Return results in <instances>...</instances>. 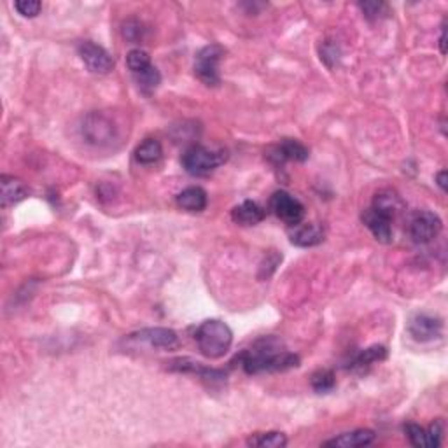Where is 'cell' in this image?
I'll return each instance as SVG.
<instances>
[{
	"label": "cell",
	"mask_w": 448,
	"mask_h": 448,
	"mask_svg": "<svg viewBox=\"0 0 448 448\" xmlns=\"http://www.w3.org/2000/svg\"><path fill=\"white\" fill-rule=\"evenodd\" d=\"M243 372L249 375L285 372L300 366V357L296 354L282 350V342L275 336H265L258 340L249 350L240 355Z\"/></svg>",
	"instance_id": "cell-1"
},
{
	"label": "cell",
	"mask_w": 448,
	"mask_h": 448,
	"mask_svg": "<svg viewBox=\"0 0 448 448\" xmlns=\"http://www.w3.org/2000/svg\"><path fill=\"white\" fill-rule=\"evenodd\" d=\"M195 340L202 355L208 359H221L233 343V331L223 320L208 319L196 327Z\"/></svg>",
	"instance_id": "cell-2"
},
{
	"label": "cell",
	"mask_w": 448,
	"mask_h": 448,
	"mask_svg": "<svg viewBox=\"0 0 448 448\" xmlns=\"http://www.w3.org/2000/svg\"><path fill=\"white\" fill-rule=\"evenodd\" d=\"M226 160H228L226 151L223 149L214 151L205 148V146H191V148L184 151L183 158H180L183 167L186 168V172L198 177L214 172V170L221 167Z\"/></svg>",
	"instance_id": "cell-3"
},
{
	"label": "cell",
	"mask_w": 448,
	"mask_h": 448,
	"mask_svg": "<svg viewBox=\"0 0 448 448\" xmlns=\"http://www.w3.org/2000/svg\"><path fill=\"white\" fill-rule=\"evenodd\" d=\"M84 141L91 146H109L116 138V126L103 112H90L81 126Z\"/></svg>",
	"instance_id": "cell-4"
},
{
	"label": "cell",
	"mask_w": 448,
	"mask_h": 448,
	"mask_svg": "<svg viewBox=\"0 0 448 448\" xmlns=\"http://www.w3.org/2000/svg\"><path fill=\"white\" fill-rule=\"evenodd\" d=\"M224 55V49L219 44L205 46L200 49L195 60V76L207 86H218L221 83L219 77V60Z\"/></svg>",
	"instance_id": "cell-5"
},
{
	"label": "cell",
	"mask_w": 448,
	"mask_h": 448,
	"mask_svg": "<svg viewBox=\"0 0 448 448\" xmlns=\"http://www.w3.org/2000/svg\"><path fill=\"white\" fill-rule=\"evenodd\" d=\"M443 223L438 214L429 210H419L410 219V237L415 243L426 245L442 233Z\"/></svg>",
	"instance_id": "cell-6"
},
{
	"label": "cell",
	"mask_w": 448,
	"mask_h": 448,
	"mask_svg": "<svg viewBox=\"0 0 448 448\" xmlns=\"http://www.w3.org/2000/svg\"><path fill=\"white\" fill-rule=\"evenodd\" d=\"M270 207H272L273 214L284 221L289 226H296L303 221L305 218V207L298 198L289 195L287 191H277L273 193L272 200H270Z\"/></svg>",
	"instance_id": "cell-7"
},
{
	"label": "cell",
	"mask_w": 448,
	"mask_h": 448,
	"mask_svg": "<svg viewBox=\"0 0 448 448\" xmlns=\"http://www.w3.org/2000/svg\"><path fill=\"white\" fill-rule=\"evenodd\" d=\"M77 51H79L81 60L84 61L88 71L93 72V74H109L114 68V58L111 56V53L102 46L95 44V42H81Z\"/></svg>",
	"instance_id": "cell-8"
},
{
	"label": "cell",
	"mask_w": 448,
	"mask_h": 448,
	"mask_svg": "<svg viewBox=\"0 0 448 448\" xmlns=\"http://www.w3.org/2000/svg\"><path fill=\"white\" fill-rule=\"evenodd\" d=\"M131 338H137L141 342H146L154 349L173 350L179 347V335L168 327H146L138 333L131 335Z\"/></svg>",
	"instance_id": "cell-9"
},
{
	"label": "cell",
	"mask_w": 448,
	"mask_h": 448,
	"mask_svg": "<svg viewBox=\"0 0 448 448\" xmlns=\"http://www.w3.org/2000/svg\"><path fill=\"white\" fill-rule=\"evenodd\" d=\"M410 335L417 342H431V340L438 338L442 335L443 324L438 317H432V315L419 314L410 320Z\"/></svg>",
	"instance_id": "cell-10"
},
{
	"label": "cell",
	"mask_w": 448,
	"mask_h": 448,
	"mask_svg": "<svg viewBox=\"0 0 448 448\" xmlns=\"http://www.w3.org/2000/svg\"><path fill=\"white\" fill-rule=\"evenodd\" d=\"M362 223L365 226L372 231V235L382 243H391L392 242V219L387 215L380 214L378 210L370 207L368 210L362 212Z\"/></svg>",
	"instance_id": "cell-11"
},
{
	"label": "cell",
	"mask_w": 448,
	"mask_h": 448,
	"mask_svg": "<svg viewBox=\"0 0 448 448\" xmlns=\"http://www.w3.org/2000/svg\"><path fill=\"white\" fill-rule=\"evenodd\" d=\"M268 158L272 161H275L277 165L285 163V161H307L308 149L298 141L285 138V141H282L279 146H275V148L272 149Z\"/></svg>",
	"instance_id": "cell-12"
},
{
	"label": "cell",
	"mask_w": 448,
	"mask_h": 448,
	"mask_svg": "<svg viewBox=\"0 0 448 448\" xmlns=\"http://www.w3.org/2000/svg\"><path fill=\"white\" fill-rule=\"evenodd\" d=\"M29 189H26L25 183L19 180L14 175H2L0 177V203L4 208L16 205L21 200L26 198Z\"/></svg>",
	"instance_id": "cell-13"
},
{
	"label": "cell",
	"mask_w": 448,
	"mask_h": 448,
	"mask_svg": "<svg viewBox=\"0 0 448 448\" xmlns=\"http://www.w3.org/2000/svg\"><path fill=\"white\" fill-rule=\"evenodd\" d=\"M377 438L375 431L372 429H357L352 432H343L333 439L324 442V447H336V448H361L372 445Z\"/></svg>",
	"instance_id": "cell-14"
},
{
	"label": "cell",
	"mask_w": 448,
	"mask_h": 448,
	"mask_svg": "<svg viewBox=\"0 0 448 448\" xmlns=\"http://www.w3.org/2000/svg\"><path fill=\"white\" fill-rule=\"evenodd\" d=\"M324 240V231L317 224H296L291 233V242L298 247H314Z\"/></svg>",
	"instance_id": "cell-15"
},
{
	"label": "cell",
	"mask_w": 448,
	"mask_h": 448,
	"mask_svg": "<svg viewBox=\"0 0 448 448\" xmlns=\"http://www.w3.org/2000/svg\"><path fill=\"white\" fill-rule=\"evenodd\" d=\"M231 219L237 224H242V226H254V224L265 219V210L253 200H245L231 210Z\"/></svg>",
	"instance_id": "cell-16"
},
{
	"label": "cell",
	"mask_w": 448,
	"mask_h": 448,
	"mask_svg": "<svg viewBox=\"0 0 448 448\" xmlns=\"http://www.w3.org/2000/svg\"><path fill=\"white\" fill-rule=\"evenodd\" d=\"M170 370L184 372V373H196L202 378H208V380H224V378H226V373L221 372V370L207 368V366L200 365V362H195L189 357L175 359V361L172 362V366H170Z\"/></svg>",
	"instance_id": "cell-17"
},
{
	"label": "cell",
	"mask_w": 448,
	"mask_h": 448,
	"mask_svg": "<svg viewBox=\"0 0 448 448\" xmlns=\"http://www.w3.org/2000/svg\"><path fill=\"white\" fill-rule=\"evenodd\" d=\"M372 208L378 210L380 214L387 215V218L394 219L401 210H403V200L391 191V189H384V191H378L373 198Z\"/></svg>",
	"instance_id": "cell-18"
},
{
	"label": "cell",
	"mask_w": 448,
	"mask_h": 448,
	"mask_svg": "<svg viewBox=\"0 0 448 448\" xmlns=\"http://www.w3.org/2000/svg\"><path fill=\"white\" fill-rule=\"evenodd\" d=\"M177 203L183 207L184 210L189 212H202L207 207V193L202 188L191 186L186 188L177 195Z\"/></svg>",
	"instance_id": "cell-19"
},
{
	"label": "cell",
	"mask_w": 448,
	"mask_h": 448,
	"mask_svg": "<svg viewBox=\"0 0 448 448\" xmlns=\"http://www.w3.org/2000/svg\"><path fill=\"white\" fill-rule=\"evenodd\" d=\"M163 156V148L158 141L154 138H148L146 142H142L137 149H135V160L141 165H154L161 160Z\"/></svg>",
	"instance_id": "cell-20"
},
{
	"label": "cell",
	"mask_w": 448,
	"mask_h": 448,
	"mask_svg": "<svg viewBox=\"0 0 448 448\" xmlns=\"http://www.w3.org/2000/svg\"><path fill=\"white\" fill-rule=\"evenodd\" d=\"M247 445L254 448H284L287 445V438H285V434L277 431L256 432V434L247 438Z\"/></svg>",
	"instance_id": "cell-21"
},
{
	"label": "cell",
	"mask_w": 448,
	"mask_h": 448,
	"mask_svg": "<svg viewBox=\"0 0 448 448\" xmlns=\"http://www.w3.org/2000/svg\"><path fill=\"white\" fill-rule=\"evenodd\" d=\"M385 357H387V349L382 345H373L370 349L361 350V352L355 355L354 361L350 362V368H368L373 362L384 361Z\"/></svg>",
	"instance_id": "cell-22"
},
{
	"label": "cell",
	"mask_w": 448,
	"mask_h": 448,
	"mask_svg": "<svg viewBox=\"0 0 448 448\" xmlns=\"http://www.w3.org/2000/svg\"><path fill=\"white\" fill-rule=\"evenodd\" d=\"M151 56L144 49H131V51L126 55V67L131 72V76H137L141 72H144L146 68L151 67Z\"/></svg>",
	"instance_id": "cell-23"
},
{
	"label": "cell",
	"mask_w": 448,
	"mask_h": 448,
	"mask_svg": "<svg viewBox=\"0 0 448 448\" xmlns=\"http://www.w3.org/2000/svg\"><path fill=\"white\" fill-rule=\"evenodd\" d=\"M312 389H314L315 392H330L333 391L335 385H336V380H335V373L330 372V370H322V372H317L312 375Z\"/></svg>",
	"instance_id": "cell-24"
},
{
	"label": "cell",
	"mask_w": 448,
	"mask_h": 448,
	"mask_svg": "<svg viewBox=\"0 0 448 448\" xmlns=\"http://www.w3.org/2000/svg\"><path fill=\"white\" fill-rule=\"evenodd\" d=\"M133 77H135V81H137L138 86L146 91L154 90V88H158V84L161 83V74L154 65H151V67L146 68L144 72H141V74H137Z\"/></svg>",
	"instance_id": "cell-25"
},
{
	"label": "cell",
	"mask_w": 448,
	"mask_h": 448,
	"mask_svg": "<svg viewBox=\"0 0 448 448\" xmlns=\"http://www.w3.org/2000/svg\"><path fill=\"white\" fill-rule=\"evenodd\" d=\"M404 432H407L408 439L413 447L419 448H427V438H426V429H422L417 424H404Z\"/></svg>",
	"instance_id": "cell-26"
},
{
	"label": "cell",
	"mask_w": 448,
	"mask_h": 448,
	"mask_svg": "<svg viewBox=\"0 0 448 448\" xmlns=\"http://www.w3.org/2000/svg\"><path fill=\"white\" fill-rule=\"evenodd\" d=\"M320 60L327 65V67H335L340 60V48L335 44V42L326 41L322 46H320Z\"/></svg>",
	"instance_id": "cell-27"
},
{
	"label": "cell",
	"mask_w": 448,
	"mask_h": 448,
	"mask_svg": "<svg viewBox=\"0 0 448 448\" xmlns=\"http://www.w3.org/2000/svg\"><path fill=\"white\" fill-rule=\"evenodd\" d=\"M14 9L23 18H36L41 13L42 4L39 0H18V2H14Z\"/></svg>",
	"instance_id": "cell-28"
},
{
	"label": "cell",
	"mask_w": 448,
	"mask_h": 448,
	"mask_svg": "<svg viewBox=\"0 0 448 448\" xmlns=\"http://www.w3.org/2000/svg\"><path fill=\"white\" fill-rule=\"evenodd\" d=\"M442 436H443V424L439 422V420H436L434 424H431L429 429L426 431L427 448H436L442 445Z\"/></svg>",
	"instance_id": "cell-29"
},
{
	"label": "cell",
	"mask_w": 448,
	"mask_h": 448,
	"mask_svg": "<svg viewBox=\"0 0 448 448\" xmlns=\"http://www.w3.org/2000/svg\"><path fill=\"white\" fill-rule=\"evenodd\" d=\"M361 9L368 19H377V18H380L382 13H384L385 4L384 2H365V4H361Z\"/></svg>",
	"instance_id": "cell-30"
},
{
	"label": "cell",
	"mask_w": 448,
	"mask_h": 448,
	"mask_svg": "<svg viewBox=\"0 0 448 448\" xmlns=\"http://www.w3.org/2000/svg\"><path fill=\"white\" fill-rule=\"evenodd\" d=\"M123 36L128 41H138L142 37V25L137 21H128L125 23V29H123Z\"/></svg>",
	"instance_id": "cell-31"
},
{
	"label": "cell",
	"mask_w": 448,
	"mask_h": 448,
	"mask_svg": "<svg viewBox=\"0 0 448 448\" xmlns=\"http://www.w3.org/2000/svg\"><path fill=\"white\" fill-rule=\"evenodd\" d=\"M436 183L442 188V191H447V170H442V172L436 175Z\"/></svg>",
	"instance_id": "cell-32"
},
{
	"label": "cell",
	"mask_w": 448,
	"mask_h": 448,
	"mask_svg": "<svg viewBox=\"0 0 448 448\" xmlns=\"http://www.w3.org/2000/svg\"><path fill=\"white\" fill-rule=\"evenodd\" d=\"M439 49H442V53L445 55L447 53V29L445 25L442 26V37H439Z\"/></svg>",
	"instance_id": "cell-33"
}]
</instances>
